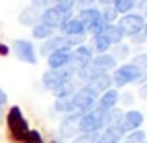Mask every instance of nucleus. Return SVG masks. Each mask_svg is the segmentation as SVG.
Wrapping results in <instances>:
<instances>
[{
  "label": "nucleus",
  "mask_w": 147,
  "mask_h": 143,
  "mask_svg": "<svg viewBox=\"0 0 147 143\" xmlns=\"http://www.w3.org/2000/svg\"><path fill=\"white\" fill-rule=\"evenodd\" d=\"M112 82L117 89H123L127 86H142L147 82V71L138 69L132 61H123L112 71Z\"/></svg>",
  "instance_id": "obj_1"
},
{
  "label": "nucleus",
  "mask_w": 147,
  "mask_h": 143,
  "mask_svg": "<svg viewBox=\"0 0 147 143\" xmlns=\"http://www.w3.org/2000/svg\"><path fill=\"white\" fill-rule=\"evenodd\" d=\"M97 106V95L90 91L86 86H80L71 97V113L84 115Z\"/></svg>",
  "instance_id": "obj_2"
},
{
  "label": "nucleus",
  "mask_w": 147,
  "mask_h": 143,
  "mask_svg": "<svg viewBox=\"0 0 147 143\" xmlns=\"http://www.w3.org/2000/svg\"><path fill=\"white\" fill-rule=\"evenodd\" d=\"M76 78V69L73 65L69 67H61V69H49V71L43 73V87L49 91H54L58 86H61L63 82H69V80Z\"/></svg>",
  "instance_id": "obj_3"
},
{
  "label": "nucleus",
  "mask_w": 147,
  "mask_h": 143,
  "mask_svg": "<svg viewBox=\"0 0 147 143\" xmlns=\"http://www.w3.org/2000/svg\"><path fill=\"white\" fill-rule=\"evenodd\" d=\"M6 123H7V128H9L11 138H13L15 141L22 143L26 132H28L30 128H28V121L24 119L21 108L19 106H11L9 111H7V115H6Z\"/></svg>",
  "instance_id": "obj_4"
},
{
  "label": "nucleus",
  "mask_w": 147,
  "mask_h": 143,
  "mask_svg": "<svg viewBox=\"0 0 147 143\" xmlns=\"http://www.w3.org/2000/svg\"><path fill=\"white\" fill-rule=\"evenodd\" d=\"M76 17H78L80 21L84 22L88 36H93V34L102 32L104 26H106V22H104L102 15H100V9H99V7H95V6L80 7V11H78V15H76Z\"/></svg>",
  "instance_id": "obj_5"
},
{
  "label": "nucleus",
  "mask_w": 147,
  "mask_h": 143,
  "mask_svg": "<svg viewBox=\"0 0 147 143\" xmlns=\"http://www.w3.org/2000/svg\"><path fill=\"white\" fill-rule=\"evenodd\" d=\"M78 128L80 134H99L104 128V111L95 106L91 111L80 115Z\"/></svg>",
  "instance_id": "obj_6"
},
{
  "label": "nucleus",
  "mask_w": 147,
  "mask_h": 143,
  "mask_svg": "<svg viewBox=\"0 0 147 143\" xmlns=\"http://www.w3.org/2000/svg\"><path fill=\"white\" fill-rule=\"evenodd\" d=\"M115 24L121 28V32L125 34V37H130V36H134V34H138V32L144 30L145 17H144V13L130 11V13H127V15H121Z\"/></svg>",
  "instance_id": "obj_7"
},
{
  "label": "nucleus",
  "mask_w": 147,
  "mask_h": 143,
  "mask_svg": "<svg viewBox=\"0 0 147 143\" xmlns=\"http://www.w3.org/2000/svg\"><path fill=\"white\" fill-rule=\"evenodd\" d=\"M11 50L17 56V60L22 61V63H30V65L37 63V50L36 45L30 39H15L11 43Z\"/></svg>",
  "instance_id": "obj_8"
},
{
  "label": "nucleus",
  "mask_w": 147,
  "mask_h": 143,
  "mask_svg": "<svg viewBox=\"0 0 147 143\" xmlns=\"http://www.w3.org/2000/svg\"><path fill=\"white\" fill-rule=\"evenodd\" d=\"M71 17H73V11L61 9V7H58V6H49L41 11V22L52 26L54 30H60V26Z\"/></svg>",
  "instance_id": "obj_9"
},
{
  "label": "nucleus",
  "mask_w": 147,
  "mask_h": 143,
  "mask_svg": "<svg viewBox=\"0 0 147 143\" xmlns=\"http://www.w3.org/2000/svg\"><path fill=\"white\" fill-rule=\"evenodd\" d=\"M78 121H80V115L76 113H67L61 117V123H60V128H58V136L61 140H73L75 136L80 134V128H78Z\"/></svg>",
  "instance_id": "obj_10"
},
{
  "label": "nucleus",
  "mask_w": 147,
  "mask_h": 143,
  "mask_svg": "<svg viewBox=\"0 0 147 143\" xmlns=\"http://www.w3.org/2000/svg\"><path fill=\"white\" fill-rule=\"evenodd\" d=\"M145 125V113L136 108H129L127 111H123V119H121V126L125 132H132V130L144 128Z\"/></svg>",
  "instance_id": "obj_11"
},
{
  "label": "nucleus",
  "mask_w": 147,
  "mask_h": 143,
  "mask_svg": "<svg viewBox=\"0 0 147 143\" xmlns=\"http://www.w3.org/2000/svg\"><path fill=\"white\" fill-rule=\"evenodd\" d=\"M93 56H95V52H93V48H91V45H88V43L78 45V47L73 48V54H71V65H73L75 69L84 67V65L91 63Z\"/></svg>",
  "instance_id": "obj_12"
},
{
  "label": "nucleus",
  "mask_w": 147,
  "mask_h": 143,
  "mask_svg": "<svg viewBox=\"0 0 147 143\" xmlns=\"http://www.w3.org/2000/svg\"><path fill=\"white\" fill-rule=\"evenodd\" d=\"M71 54H73V48H69V47H63V48H58V50H54V52H50L47 56L49 69L69 67V65H71Z\"/></svg>",
  "instance_id": "obj_13"
},
{
  "label": "nucleus",
  "mask_w": 147,
  "mask_h": 143,
  "mask_svg": "<svg viewBox=\"0 0 147 143\" xmlns=\"http://www.w3.org/2000/svg\"><path fill=\"white\" fill-rule=\"evenodd\" d=\"M125 136H127V132L123 130L121 123H117V125L104 126V128L99 132L97 143H121L125 140Z\"/></svg>",
  "instance_id": "obj_14"
},
{
  "label": "nucleus",
  "mask_w": 147,
  "mask_h": 143,
  "mask_svg": "<svg viewBox=\"0 0 147 143\" xmlns=\"http://www.w3.org/2000/svg\"><path fill=\"white\" fill-rule=\"evenodd\" d=\"M82 86H86L90 91H93L95 95H100L104 93L106 89H110V87H114V82H112V73H100V75H97L95 78L88 80L86 84H82Z\"/></svg>",
  "instance_id": "obj_15"
},
{
  "label": "nucleus",
  "mask_w": 147,
  "mask_h": 143,
  "mask_svg": "<svg viewBox=\"0 0 147 143\" xmlns=\"http://www.w3.org/2000/svg\"><path fill=\"white\" fill-rule=\"evenodd\" d=\"M119 95H121V91H119L117 87L106 89L104 93H100L97 97V108L102 110V111H108V110H112V108L119 106Z\"/></svg>",
  "instance_id": "obj_16"
},
{
  "label": "nucleus",
  "mask_w": 147,
  "mask_h": 143,
  "mask_svg": "<svg viewBox=\"0 0 147 143\" xmlns=\"http://www.w3.org/2000/svg\"><path fill=\"white\" fill-rule=\"evenodd\" d=\"M91 63H93L100 73H112L119 65V61L114 58L112 52H104V54H95L93 60H91Z\"/></svg>",
  "instance_id": "obj_17"
},
{
  "label": "nucleus",
  "mask_w": 147,
  "mask_h": 143,
  "mask_svg": "<svg viewBox=\"0 0 147 143\" xmlns=\"http://www.w3.org/2000/svg\"><path fill=\"white\" fill-rule=\"evenodd\" d=\"M41 7H37L36 4H30V6H26L24 9L19 13V22H21L22 26H30L32 28L34 24H37V22L41 21Z\"/></svg>",
  "instance_id": "obj_18"
},
{
  "label": "nucleus",
  "mask_w": 147,
  "mask_h": 143,
  "mask_svg": "<svg viewBox=\"0 0 147 143\" xmlns=\"http://www.w3.org/2000/svg\"><path fill=\"white\" fill-rule=\"evenodd\" d=\"M60 34H63V36H88L84 22L80 21L78 17H75V15H73L71 19H67V21L60 26Z\"/></svg>",
  "instance_id": "obj_19"
},
{
  "label": "nucleus",
  "mask_w": 147,
  "mask_h": 143,
  "mask_svg": "<svg viewBox=\"0 0 147 143\" xmlns=\"http://www.w3.org/2000/svg\"><path fill=\"white\" fill-rule=\"evenodd\" d=\"M63 47H67L65 36L58 34V36H52V37H49V39H45L43 43L39 45V54L43 58H47L50 52H54V50H58V48H63Z\"/></svg>",
  "instance_id": "obj_20"
},
{
  "label": "nucleus",
  "mask_w": 147,
  "mask_h": 143,
  "mask_svg": "<svg viewBox=\"0 0 147 143\" xmlns=\"http://www.w3.org/2000/svg\"><path fill=\"white\" fill-rule=\"evenodd\" d=\"M91 48H93V52L95 54H104V52H110L112 47L114 45L110 43V39H108L106 36H104L102 32H99V34H93L91 36Z\"/></svg>",
  "instance_id": "obj_21"
},
{
  "label": "nucleus",
  "mask_w": 147,
  "mask_h": 143,
  "mask_svg": "<svg viewBox=\"0 0 147 143\" xmlns=\"http://www.w3.org/2000/svg\"><path fill=\"white\" fill-rule=\"evenodd\" d=\"M52 36H56V30H54L52 26L45 24V22L39 21L37 24L32 26V37H34V39L45 41V39H49V37H52Z\"/></svg>",
  "instance_id": "obj_22"
},
{
  "label": "nucleus",
  "mask_w": 147,
  "mask_h": 143,
  "mask_svg": "<svg viewBox=\"0 0 147 143\" xmlns=\"http://www.w3.org/2000/svg\"><path fill=\"white\" fill-rule=\"evenodd\" d=\"M102 34L110 39L112 45H117V43H121V41H125V34L121 32V28H119L115 22H114V24H106V26H104Z\"/></svg>",
  "instance_id": "obj_23"
},
{
  "label": "nucleus",
  "mask_w": 147,
  "mask_h": 143,
  "mask_svg": "<svg viewBox=\"0 0 147 143\" xmlns=\"http://www.w3.org/2000/svg\"><path fill=\"white\" fill-rule=\"evenodd\" d=\"M112 54H114V58L117 61H127L130 58V54H132V45L121 41V43H117V45L112 47Z\"/></svg>",
  "instance_id": "obj_24"
},
{
  "label": "nucleus",
  "mask_w": 147,
  "mask_h": 143,
  "mask_svg": "<svg viewBox=\"0 0 147 143\" xmlns=\"http://www.w3.org/2000/svg\"><path fill=\"white\" fill-rule=\"evenodd\" d=\"M76 89H78V87H76L75 80H69V82H63L61 86H58L52 93H54L56 99H67V97H71Z\"/></svg>",
  "instance_id": "obj_25"
},
{
  "label": "nucleus",
  "mask_w": 147,
  "mask_h": 143,
  "mask_svg": "<svg viewBox=\"0 0 147 143\" xmlns=\"http://www.w3.org/2000/svg\"><path fill=\"white\" fill-rule=\"evenodd\" d=\"M123 119V110L119 106L112 108V110L104 111V126H110V125H117V123H121Z\"/></svg>",
  "instance_id": "obj_26"
},
{
  "label": "nucleus",
  "mask_w": 147,
  "mask_h": 143,
  "mask_svg": "<svg viewBox=\"0 0 147 143\" xmlns=\"http://www.w3.org/2000/svg\"><path fill=\"white\" fill-rule=\"evenodd\" d=\"M71 97H67V99H56V100H54L52 110L56 111V113H61V115L71 113Z\"/></svg>",
  "instance_id": "obj_27"
},
{
  "label": "nucleus",
  "mask_w": 147,
  "mask_h": 143,
  "mask_svg": "<svg viewBox=\"0 0 147 143\" xmlns=\"http://www.w3.org/2000/svg\"><path fill=\"white\" fill-rule=\"evenodd\" d=\"M123 141H127V143H144V141H147V130L138 128V130H132V132H127V136H125Z\"/></svg>",
  "instance_id": "obj_28"
},
{
  "label": "nucleus",
  "mask_w": 147,
  "mask_h": 143,
  "mask_svg": "<svg viewBox=\"0 0 147 143\" xmlns=\"http://www.w3.org/2000/svg\"><path fill=\"white\" fill-rule=\"evenodd\" d=\"M100 15H102V19H104L106 24H114V22H117V19H119V13L115 11L114 6H102L100 7Z\"/></svg>",
  "instance_id": "obj_29"
},
{
  "label": "nucleus",
  "mask_w": 147,
  "mask_h": 143,
  "mask_svg": "<svg viewBox=\"0 0 147 143\" xmlns=\"http://www.w3.org/2000/svg\"><path fill=\"white\" fill-rule=\"evenodd\" d=\"M112 6L115 7V11H117L119 17H121V15H127V13H130V11H134V0H115Z\"/></svg>",
  "instance_id": "obj_30"
},
{
  "label": "nucleus",
  "mask_w": 147,
  "mask_h": 143,
  "mask_svg": "<svg viewBox=\"0 0 147 143\" xmlns=\"http://www.w3.org/2000/svg\"><path fill=\"white\" fill-rule=\"evenodd\" d=\"M130 61H132V63L136 65L138 69L147 71V52H138V54H134V56L130 58Z\"/></svg>",
  "instance_id": "obj_31"
},
{
  "label": "nucleus",
  "mask_w": 147,
  "mask_h": 143,
  "mask_svg": "<svg viewBox=\"0 0 147 143\" xmlns=\"http://www.w3.org/2000/svg\"><path fill=\"white\" fill-rule=\"evenodd\" d=\"M97 140H99V134H78L69 143H97Z\"/></svg>",
  "instance_id": "obj_32"
},
{
  "label": "nucleus",
  "mask_w": 147,
  "mask_h": 143,
  "mask_svg": "<svg viewBox=\"0 0 147 143\" xmlns=\"http://www.w3.org/2000/svg\"><path fill=\"white\" fill-rule=\"evenodd\" d=\"M61 36H63V34H61ZM86 37L88 36H65V41H67L69 48H75V47H78V45L86 43Z\"/></svg>",
  "instance_id": "obj_33"
},
{
  "label": "nucleus",
  "mask_w": 147,
  "mask_h": 143,
  "mask_svg": "<svg viewBox=\"0 0 147 143\" xmlns=\"http://www.w3.org/2000/svg\"><path fill=\"white\" fill-rule=\"evenodd\" d=\"M22 143H45V140L37 130H28L26 136H24V140H22Z\"/></svg>",
  "instance_id": "obj_34"
},
{
  "label": "nucleus",
  "mask_w": 147,
  "mask_h": 143,
  "mask_svg": "<svg viewBox=\"0 0 147 143\" xmlns=\"http://www.w3.org/2000/svg\"><path fill=\"white\" fill-rule=\"evenodd\" d=\"M129 43L130 45H138V47H140V45H145L147 43V37H145L144 30H142V32H138V34H134V36H130L129 37Z\"/></svg>",
  "instance_id": "obj_35"
},
{
  "label": "nucleus",
  "mask_w": 147,
  "mask_h": 143,
  "mask_svg": "<svg viewBox=\"0 0 147 143\" xmlns=\"http://www.w3.org/2000/svg\"><path fill=\"white\" fill-rule=\"evenodd\" d=\"M119 104H121V106H132L134 104V95L132 93H121L119 95Z\"/></svg>",
  "instance_id": "obj_36"
},
{
  "label": "nucleus",
  "mask_w": 147,
  "mask_h": 143,
  "mask_svg": "<svg viewBox=\"0 0 147 143\" xmlns=\"http://www.w3.org/2000/svg\"><path fill=\"white\" fill-rule=\"evenodd\" d=\"M145 9H147V0H134V11L145 13Z\"/></svg>",
  "instance_id": "obj_37"
},
{
  "label": "nucleus",
  "mask_w": 147,
  "mask_h": 143,
  "mask_svg": "<svg viewBox=\"0 0 147 143\" xmlns=\"http://www.w3.org/2000/svg\"><path fill=\"white\" fill-rule=\"evenodd\" d=\"M136 97L140 100H147V82L145 84H142V86H138V93Z\"/></svg>",
  "instance_id": "obj_38"
},
{
  "label": "nucleus",
  "mask_w": 147,
  "mask_h": 143,
  "mask_svg": "<svg viewBox=\"0 0 147 143\" xmlns=\"http://www.w3.org/2000/svg\"><path fill=\"white\" fill-rule=\"evenodd\" d=\"M97 0H76V6L80 7H90V6H95Z\"/></svg>",
  "instance_id": "obj_39"
},
{
  "label": "nucleus",
  "mask_w": 147,
  "mask_h": 143,
  "mask_svg": "<svg viewBox=\"0 0 147 143\" xmlns=\"http://www.w3.org/2000/svg\"><path fill=\"white\" fill-rule=\"evenodd\" d=\"M6 102H7V95H6V91L2 89V87H0V106H6Z\"/></svg>",
  "instance_id": "obj_40"
},
{
  "label": "nucleus",
  "mask_w": 147,
  "mask_h": 143,
  "mask_svg": "<svg viewBox=\"0 0 147 143\" xmlns=\"http://www.w3.org/2000/svg\"><path fill=\"white\" fill-rule=\"evenodd\" d=\"M6 54H9V48H7L6 45L0 43V56H6Z\"/></svg>",
  "instance_id": "obj_41"
},
{
  "label": "nucleus",
  "mask_w": 147,
  "mask_h": 143,
  "mask_svg": "<svg viewBox=\"0 0 147 143\" xmlns=\"http://www.w3.org/2000/svg\"><path fill=\"white\" fill-rule=\"evenodd\" d=\"M97 2L100 4V6H112V4H114L115 0H97Z\"/></svg>",
  "instance_id": "obj_42"
},
{
  "label": "nucleus",
  "mask_w": 147,
  "mask_h": 143,
  "mask_svg": "<svg viewBox=\"0 0 147 143\" xmlns=\"http://www.w3.org/2000/svg\"><path fill=\"white\" fill-rule=\"evenodd\" d=\"M2 119H4V111H2V106H0V126H2Z\"/></svg>",
  "instance_id": "obj_43"
},
{
  "label": "nucleus",
  "mask_w": 147,
  "mask_h": 143,
  "mask_svg": "<svg viewBox=\"0 0 147 143\" xmlns=\"http://www.w3.org/2000/svg\"><path fill=\"white\" fill-rule=\"evenodd\" d=\"M144 34H145V37H147V21H145V26H144Z\"/></svg>",
  "instance_id": "obj_44"
},
{
  "label": "nucleus",
  "mask_w": 147,
  "mask_h": 143,
  "mask_svg": "<svg viewBox=\"0 0 147 143\" xmlns=\"http://www.w3.org/2000/svg\"><path fill=\"white\" fill-rule=\"evenodd\" d=\"M144 17H145V21H147V9H145V13H144Z\"/></svg>",
  "instance_id": "obj_45"
},
{
  "label": "nucleus",
  "mask_w": 147,
  "mask_h": 143,
  "mask_svg": "<svg viewBox=\"0 0 147 143\" xmlns=\"http://www.w3.org/2000/svg\"><path fill=\"white\" fill-rule=\"evenodd\" d=\"M121 143H127V141H121Z\"/></svg>",
  "instance_id": "obj_46"
},
{
  "label": "nucleus",
  "mask_w": 147,
  "mask_h": 143,
  "mask_svg": "<svg viewBox=\"0 0 147 143\" xmlns=\"http://www.w3.org/2000/svg\"><path fill=\"white\" fill-rule=\"evenodd\" d=\"M144 143H147V141H144Z\"/></svg>",
  "instance_id": "obj_47"
}]
</instances>
